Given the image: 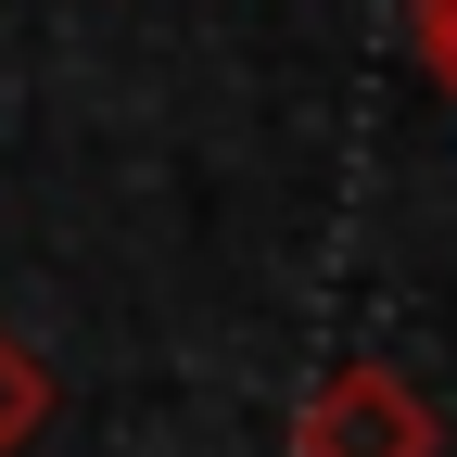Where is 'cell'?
Returning <instances> with one entry per match:
<instances>
[{"mask_svg": "<svg viewBox=\"0 0 457 457\" xmlns=\"http://www.w3.org/2000/svg\"><path fill=\"white\" fill-rule=\"evenodd\" d=\"M293 457H445V407L394 356H330L293 407Z\"/></svg>", "mask_w": 457, "mask_h": 457, "instance_id": "6da1fadb", "label": "cell"}, {"mask_svg": "<svg viewBox=\"0 0 457 457\" xmlns=\"http://www.w3.org/2000/svg\"><path fill=\"white\" fill-rule=\"evenodd\" d=\"M51 407H64V381H51V356L26 330H0V457H26L51 432Z\"/></svg>", "mask_w": 457, "mask_h": 457, "instance_id": "7a4b0ae2", "label": "cell"}]
</instances>
